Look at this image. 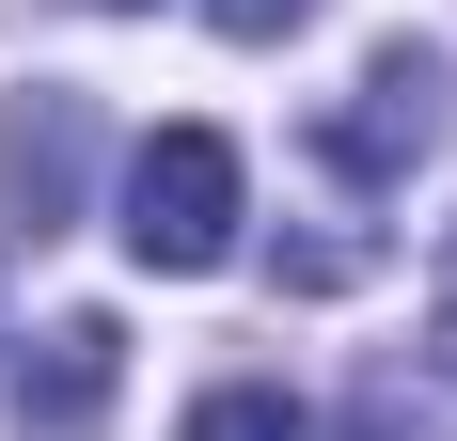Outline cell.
Instances as JSON below:
<instances>
[{
    "mask_svg": "<svg viewBox=\"0 0 457 441\" xmlns=\"http://www.w3.org/2000/svg\"><path fill=\"white\" fill-rule=\"evenodd\" d=\"M237 220H253V174H237L221 127H158V142L127 158V253L158 268V284L237 268Z\"/></svg>",
    "mask_w": 457,
    "mask_h": 441,
    "instance_id": "6da1fadb",
    "label": "cell"
},
{
    "mask_svg": "<svg viewBox=\"0 0 457 441\" xmlns=\"http://www.w3.org/2000/svg\"><path fill=\"white\" fill-rule=\"evenodd\" d=\"M442 95H457V63H442V47H411V32H395V47L363 63V79H347V95L316 111V158H331L347 189H395V174L426 158V142H442Z\"/></svg>",
    "mask_w": 457,
    "mask_h": 441,
    "instance_id": "7a4b0ae2",
    "label": "cell"
},
{
    "mask_svg": "<svg viewBox=\"0 0 457 441\" xmlns=\"http://www.w3.org/2000/svg\"><path fill=\"white\" fill-rule=\"evenodd\" d=\"M111 395H127V331H111V315H47L32 362L0 379L16 441H95V426H111Z\"/></svg>",
    "mask_w": 457,
    "mask_h": 441,
    "instance_id": "3957f363",
    "label": "cell"
},
{
    "mask_svg": "<svg viewBox=\"0 0 457 441\" xmlns=\"http://www.w3.org/2000/svg\"><path fill=\"white\" fill-rule=\"evenodd\" d=\"M79 174H95V95L32 79L0 111V205H16V237H63L79 220Z\"/></svg>",
    "mask_w": 457,
    "mask_h": 441,
    "instance_id": "277c9868",
    "label": "cell"
},
{
    "mask_svg": "<svg viewBox=\"0 0 457 441\" xmlns=\"http://www.w3.org/2000/svg\"><path fill=\"white\" fill-rule=\"evenodd\" d=\"M189 441H316V410L284 379H221V395H189Z\"/></svg>",
    "mask_w": 457,
    "mask_h": 441,
    "instance_id": "5b68a950",
    "label": "cell"
},
{
    "mask_svg": "<svg viewBox=\"0 0 457 441\" xmlns=\"http://www.w3.org/2000/svg\"><path fill=\"white\" fill-rule=\"evenodd\" d=\"M347 441H442V410L411 395V362H378L363 395H347Z\"/></svg>",
    "mask_w": 457,
    "mask_h": 441,
    "instance_id": "8992f818",
    "label": "cell"
},
{
    "mask_svg": "<svg viewBox=\"0 0 457 441\" xmlns=\"http://www.w3.org/2000/svg\"><path fill=\"white\" fill-rule=\"evenodd\" d=\"M300 16H316V0H205V32H237V47H284Z\"/></svg>",
    "mask_w": 457,
    "mask_h": 441,
    "instance_id": "52a82bcc",
    "label": "cell"
},
{
    "mask_svg": "<svg viewBox=\"0 0 457 441\" xmlns=\"http://www.w3.org/2000/svg\"><path fill=\"white\" fill-rule=\"evenodd\" d=\"M426 362L457 379V220H442V268H426Z\"/></svg>",
    "mask_w": 457,
    "mask_h": 441,
    "instance_id": "ba28073f",
    "label": "cell"
},
{
    "mask_svg": "<svg viewBox=\"0 0 457 441\" xmlns=\"http://www.w3.org/2000/svg\"><path fill=\"white\" fill-rule=\"evenodd\" d=\"M95 16H158V0H95Z\"/></svg>",
    "mask_w": 457,
    "mask_h": 441,
    "instance_id": "9c48e42d",
    "label": "cell"
}]
</instances>
